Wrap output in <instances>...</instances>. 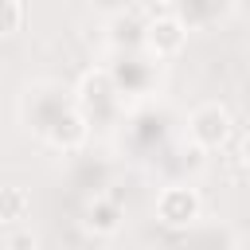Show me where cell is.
<instances>
[{
    "label": "cell",
    "mask_w": 250,
    "mask_h": 250,
    "mask_svg": "<svg viewBox=\"0 0 250 250\" xmlns=\"http://www.w3.org/2000/svg\"><path fill=\"white\" fill-rule=\"evenodd\" d=\"M230 129H234V121H230L227 105H219V102H207V105L191 109V117H188L191 141H195L199 148H207V152L223 148V145L230 141Z\"/></svg>",
    "instance_id": "1"
},
{
    "label": "cell",
    "mask_w": 250,
    "mask_h": 250,
    "mask_svg": "<svg viewBox=\"0 0 250 250\" xmlns=\"http://www.w3.org/2000/svg\"><path fill=\"white\" fill-rule=\"evenodd\" d=\"M203 211V199L195 188H184V184H172L156 195V219L164 227H191Z\"/></svg>",
    "instance_id": "2"
},
{
    "label": "cell",
    "mask_w": 250,
    "mask_h": 250,
    "mask_svg": "<svg viewBox=\"0 0 250 250\" xmlns=\"http://www.w3.org/2000/svg\"><path fill=\"white\" fill-rule=\"evenodd\" d=\"M184 39H188V23L180 20V16H152L148 20V27H145V43H148V51L156 55V59H172V55H180L184 51Z\"/></svg>",
    "instance_id": "3"
},
{
    "label": "cell",
    "mask_w": 250,
    "mask_h": 250,
    "mask_svg": "<svg viewBox=\"0 0 250 250\" xmlns=\"http://www.w3.org/2000/svg\"><path fill=\"white\" fill-rule=\"evenodd\" d=\"M82 227H86L90 234H98V238L117 234V230H121V203H117L113 195H94V199L86 203V211H82Z\"/></svg>",
    "instance_id": "4"
},
{
    "label": "cell",
    "mask_w": 250,
    "mask_h": 250,
    "mask_svg": "<svg viewBox=\"0 0 250 250\" xmlns=\"http://www.w3.org/2000/svg\"><path fill=\"white\" fill-rule=\"evenodd\" d=\"M31 215V195L20 188V184H8L4 191H0V223L4 227H16V223H23Z\"/></svg>",
    "instance_id": "5"
},
{
    "label": "cell",
    "mask_w": 250,
    "mask_h": 250,
    "mask_svg": "<svg viewBox=\"0 0 250 250\" xmlns=\"http://www.w3.org/2000/svg\"><path fill=\"white\" fill-rule=\"evenodd\" d=\"M51 141L62 145V148H78V145L86 141V117H82V113H66V117H59L55 129H51Z\"/></svg>",
    "instance_id": "6"
},
{
    "label": "cell",
    "mask_w": 250,
    "mask_h": 250,
    "mask_svg": "<svg viewBox=\"0 0 250 250\" xmlns=\"http://www.w3.org/2000/svg\"><path fill=\"white\" fill-rule=\"evenodd\" d=\"M109 94H113V82H109V74H105V70H90V74L82 78V86H78V98H82V102H90V98L105 102Z\"/></svg>",
    "instance_id": "7"
},
{
    "label": "cell",
    "mask_w": 250,
    "mask_h": 250,
    "mask_svg": "<svg viewBox=\"0 0 250 250\" xmlns=\"http://www.w3.org/2000/svg\"><path fill=\"white\" fill-rule=\"evenodd\" d=\"M0 12H4L0 31H4V35H16V31L23 27V0H0Z\"/></svg>",
    "instance_id": "8"
},
{
    "label": "cell",
    "mask_w": 250,
    "mask_h": 250,
    "mask_svg": "<svg viewBox=\"0 0 250 250\" xmlns=\"http://www.w3.org/2000/svg\"><path fill=\"white\" fill-rule=\"evenodd\" d=\"M35 246V234H31V227H4V250H31Z\"/></svg>",
    "instance_id": "9"
},
{
    "label": "cell",
    "mask_w": 250,
    "mask_h": 250,
    "mask_svg": "<svg viewBox=\"0 0 250 250\" xmlns=\"http://www.w3.org/2000/svg\"><path fill=\"white\" fill-rule=\"evenodd\" d=\"M86 4H94L98 12H109V16H113V12H125V8H129V0H86Z\"/></svg>",
    "instance_id": "10"
},
{
    "label": "cell",
    "mask_w": 250,
    "mask_h": 250,
    "mask_svg": "<svg viewBox=\"0 0 250 250\" xmlns=\"http://www.w3.org/2000/svg\"><path fill=\"white\" fill-rule=\"evenodd\" d=\"M238 156H242V164H246V168H250V133H246V137H242V148H238Z\"/></svg>",
    "instance_id": "11"
},
{
    "label": "cell",
    "mask_w": 250,
    "mask_h": 250,
    "mask_svg": "<svg viewBox=\"0 0 250 250\" xmlns=\"http://www.w3.org/2000/svg\"><path fill=\"white\" fill-rule=\"evenodd\" d=\"M238 250H250V234H246V238H238Z\"/></svg>",
    "instance_id": "12"
},
{
    "label": "cell",
    "mask_w": 250,
    "mask_h": 250,
    "mask_svg": "<svg viewBox=\"0 0 250 250\" xmlns=\"http://www.w3.org/2000/svg\"><path fill=\"white\" fill-rule=\"evenodd\" d=\"M238 8H242V12H246V16H250V0H238Z\"/></svg>",
    "instance_id": "13"
},
{
    "label": "cell",
    "mask_w": 250,
    "mask_h": 250,
    "mask_svg": "<svg viewBox=\"0 0 250 250\" xmlns=\"http://www.w3.org/2000/svg\"><path fill=\"white\" fill-rule=\"evenodd\" d=\"M160 4H168V0H160Z\"/></svg>",
    "instance_id": "14"
}]
</instances>
